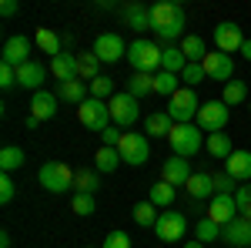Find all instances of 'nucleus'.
<instances>
[{
    "label": "nucleus",
    "instance_id": "42",
    "mask_svg": "<svg viewBox=\"0 0 251 248\" xmlns=\"http://www.w3.org/2000/svg\"><path fill=\"white\" fill-rule=\"evenodd\" d=\"M71 211L74 215H94V194H74Z\"/></svg>",
    "mask_w": 251,
    "mask_h": 248
},
{
    "label": "nucleus",
    "instance_id": "30",
    "mask_svg": "<svg viewBox=\"0 0 251 248\" xmlns=\"http://www.w3.org/2000/svg\"><path fill=\"white\" fill-rule=\"evenodd\" d=\"M74 188H77V194H94L100 188L97 168H80V171H74Z\"/></svg>",
    "mask_w": 251,
    "mask_h": 248
},
{
    "label": "nucleus",
    "instance_id": "28",
    "mask_svg": "<svg viewBox=\"0 0 251 248\" xmlns=\"http://www.w3.org/2000/svg\"><path fill=\"white\" fill-rule=\"evenodd\" d=\"M117 165H121V151L117 148H97V154H94V168L100 174H111V171H117Z\"/></svg>",
    "mask_w": 251,
    "mask_h": 248
},
{
    "label": "nucleus",
    "instance_id": "25",
    "mask_svg": "<svg viewBox=\"0 0 251 248\" xmlns=\"http://www.w3.org/2000/svg\"><path fill=\"white\" fill-rule=\"evenodd\" d=\"M181 54L188 57V64H201L208 57V47H204V40L198 34H188V37H181Z\"/></svg>",
    "mask_w": 251,
    "mask_h": 248
},
{
    "label": "nucleus",
    "instance_id": "33",
    "mask_svg": "<svg viewBox=\"0 0 251 248\" xmlns=\"http://www.w3.org/2000/svg\"><path fill=\"white\" fill-rule=\"evenodd\" d=\"M188 67V57L181 54V47H164V54H161V71H168V74H181Z\"/></svg>",
    "mask_w": 251,
    "mask_h": 248
},
{
    "label": "nucleus",
    "instance_id": "8",
    "mask_svg": "<svg viewBox=\"0 0 251 248\" xmlns=\"http://www.w3.org/2000/svg\"><path fill=\"white\" fill-rule=\"evenodd\" d=\"M107 108H111V121H114L117 128H131L137 117H141V104H137V97H131L127 91H117V94L107 101Z\"/></svg>",
    "mask_w": 251,
    "mask_h": 248
},
{
    "label": "nucleus",
    "instance_id": "29",
    "mask_svg": "<svg viewBox=\"0 0 251 248\" xmlns=\"http://www.w3.org/2000/svg\"><path fill=\"white\" fill-rule=\"evenodd\" d=\"M208 154L211 158H218V161H228L234 154V148H231V138L221 131V134H208Z\"/></svg>",
    "mask_w": 251,
    "mask_h": 248
},
{
    "label": "nucleus",
    "instance_id": "27",
    "mask_svg": "<svg viewBox=\"0 0 251 248\" xmlns=\"http://www.w3.org/2000/svg\"><path fill=\"white\" fill-rule=\"evenodd\" d=\"M127 94L131 97H141L144 94H154V74H141V71H134V74L127 77Z\"/></svg>",
    "mask_w": 251,
    "mask_h": 248
},
{
    "label": "nucleus",
    "instance_id": "22",
    "mask_svg": "<svg viewBox=\"0 0 251 248\" xmlns=\"http://www.w3.org/2000/svg\"><path fill=\"white\" fill-rule=\"evenodd\" d=\"M124 20L131 30H151V7L144 3H127L124 7Z\"/></svg>",
    "mask_w": 251,
    "mask_h": 248
},
{
    "label": "nucleus",
    "instance_id": "6",
    "mask_svg": "<svg viewBox=\"0 0 251 248\" xmlns=\"http://www.w3.org/2000/svg\"><path fill=\"white\" fill-rule=\"evenodd\" d=\"M228 117H231V111H228L225 101H204L201 111H198V117H194V124H198L201 131H208V134H221L228 128Z\"/></svg>",
    "mask_w": 251,
    "mask_h": 248
},
{
    "label": "nucleus",
    "instance_id": "31",
    "mask_svg": "<svg viewBox=\"0 0 251 248\" xmlns=\"http://www.w3.org/2000/svg\"><path fill=\"white\" fill-rule=\"evenodd\" d=\"M174 194H177V188H174V185L157 181L154 188H151V194H148V201H151L154 208H171V205H174Z\"/></svg>",
    "mask_w": 251,
    "mask_h": 248
},
{
    "label": "nucleus",
    "instance_id": "43",
    "mask_svg": "<svg viewBox=\"0 0 251 248\" xmlns=\"http://www.w3.org/2000/svg\"><path fill=\"white\" fill-rule=\"evenodd\" d=\"M204 77H208V74H204V67H201V64H188V67L181 71V81H184L188 87H194V84H201Z\"/></svg>",
    "mask_w": 251,
    "mask_h": 248
},
{
    "label": "nucleus",
    "instance_id": "32",
    "mask_svg": "<svg viewBox=\"0 0 251 248\" xmlns=\"http://www.w3.org/2000/svg\"><path fill=\"white\" fill-rule=\"evenodd\" d=\"M24 161H27V154H24V148H17V144H7V148L0 151V168H3V174L24 168Z\"/></svg>",
    "mask_w": 251,
    "mask_h": 248
},
{
    "label": "nucleus",
    "instance_id": "19",
    "mask_svg": "<svg viewBox=\"0 0 251 248\" xmlns=\"http://www.w3.org/2000/svg\"><path fill=\"white\" fill-rule=\"evenodd\" d=\"M57 94H50V91H37L34 101H30V114L37 117V121H50V117L57 114Z\"/></svg>",
    "mask_w": 251,
    "mask_h": 248
},
{
    "label": "nucleus",
    "instance_id": "45",
    "mask_svg": "<svg viewBox=\"0 0 251 248\" xmlns=\"http://www.w3.org/2000/svg\"><path fill=\"white\" fill-rule=\"evenodd\" d=\"M14 194H17L14 178H10V174H3V178H0V201H3V205H10V201H14Z\"/></svg>",
    "mask_w": 251,
    "mask_h": 248
},
{
    "label": "nucleus",
    "instance_id": "46",
    "mask_svg": "<svg viewBox=\"0 0 251 248\" xmlns=\"http://www.w3.org/2000/svg\"><path fill=\"white\" fill-rule=\"evenodd\" d=\"M100 248H131V238H127L124 231H111V235L100 242Z\"/></svg>",
    "mask_w": 251,
    "mask_h": 248
},
{
    "label": "nucleus",
    "instance_id": "37",
    "mask_svg": "<svg viewBox=\"0 0 251 248\" xmlns=\"http://www.w3.org/2000/svg\"><path fill=\"white\" fill-rule=\"evenodd\" d=\"M194 235H198V242H201V245H204V242H218V238H221V225H214L211 218L204 215V218L194 225Z\"/></svg>",
    "mask_w": 251,
    "mask_h": 248
},
{
    "label": "nucleus",
    "instance_id": "36",
    "mask_svg": "<svg viewBox=\"0 0 251 248\" xmlns=\"http://www.w3.org/2000/svg\"><path fill=\"white\" fill-rule=\"evenodd\" d=\"M97 67H100V60H97L94 51H80L77 54V77H84V81H94L97 74Z\"/></svg>",
    "mask_w": 251,
    "mask_h": 248
},
{
    "label": "nucleus",
    "instance_id": "11",
    "mask_svg": "<svg viewBox=\"0 0 251 248\" xmlns=\"http://www.w3.org/2000/svg\"><path fill=\"white\" fill-rule=\"evenodd\" d=\"M184 231H188V218H184L181 211H171V208L164 211V215L157 218V225H154V235L161 242H181Z\"/></svg>",
    "mask_w": 251,
    "mask_h": 248
},
{
    "label": "nucleus",
    "instance_id": "3",
    "mask_svg": "<svg viewBox=\"0 0 251 248\" xmlns=\"http://www.w3.org/2000/svg\"><path fill=\"white\" fill-rule=\"evenodd\" d=\"M168 144H171V151L177 154V158H191V154L201 151V144H204V131H201L198 124H174Z\"/></svg>",
    "mask_w": 251,
    "mask_h": 248
},
{
    "label": "nucleus",
    "instance_id": "20",
    "mask_svg": "<svg viewBox=\"0 0 251 248\" xmlns=\"http://www.w3.org/2000/svg\"><path fill=\"white\" fill-rule=\"evenodd\" d=\"M225 174H231L234 181H251V151H234L225 161Z\"/></svg>",
    "mask_w": 251,
    "mask_h": 248
},
{
    "label": "nucleus",
    "instance_id": "48",
    "mask_svg": "<svg viewBox=\"0 0 251 248\" xmlns=\"http://www.w3.org/2000/svg\"><path fill=\"white\" fill-rule=\"evenodd\" d=\"M121 138H124V131H121L117 124H111L107 131L100 134V141H104V148H117V144H121Z\"/></svg>",
    "mask_w": 251,
    "mask_h": 248
},
{
    "label": "nucleus",
    "instance_id": "38",
    "mask_svg": "<svg viewBox=\"0 0 251 248\" xmlns=\"http://www.w3.org/2000/svg\"><path fill=\"white\" fill-rule=\"evenodd\" d=\"M157 218H161V215L154 211V205H151V201H141V205H134V221L141 225V228H154Z\"/></svg>",
    "mask_w": 251,
    "mask_h": 248
},
{
    "label": "nucleus",
    "instance_id": "41",
    "mask_svg": "<svg viewBox=\"0 0 251 248\" xmlns=\"http://www.w3.org/2000/svg\"><path fill=\"white\" fill-rule=\"evenodd\" d=\"M234 205H238V215L251 221V185H245V188L234 191Z\"/></svg>",
    "mask_w": 251,
    "mask_h": 248
},
{
    "label": "nucleus",
    "instance_id": "21",
    "mask_svg": "<svg viewBox=\"0 0 251 248\" xmlns=\"http://www.w3.org/2000/svg\"><path fill=\"white\" fill-rule=\"evenodd\" d=\"M50 74L57 77V84H64V81H74L77 77V54H57V57L50 60Z\"/></svg>",
    "mask_w": 251,
    "mask_h": 248
},
{
    "label": "nucleus",
    "instance_id": "44",
    "mask_svg": "<svg viewBox=\"0 0 251 248\" xmlns=\"http://www.w3.org/2000/svg\"><path fill=\"white\" fill-rule=\"evenodd\" d=\"M234 191H238V188H234L231 174H225V171L214 174V194H234Z\"/></svg>",
    "mask_w": 251,
    "mask_h": 248
},
{
    "label": "nucleus",
    "instance_id": "40",
    "mask_svg": "<svg viewBox=\"0 0 251 248\" xmlns=\"http://www.w3.org/2000/svg\"><path fill=\"white\" fill-rule=\"evenodd\" d=\"M248 97V87H245V81H228L225 84V94H221V101L231 108V104H241Z\"/></svg>",
    "mask_w": 251,
    "mask_h": 248
},
{
    "label": "nucleus",
    "instance_id": "39",
    "mask_svg": "<svg viewBox=\"0 0 251 248\" xmlns=\"http://www.w3.org/2000/svg\"><path fill=\"white\" fill-rule=\"evenodd\" d=\"M117 91H114V81H111V77H94V81H91V97H97V101H111V97H114Z\"/></svg>",
    "mask_w": 251,
    "mask_h": 248
},
{
    "label": "nucleus",
    "instance_id": "15",
    "mask_svg": "<svg viewBox=\"0 0 251 248\" xmlns=\"http://www.w3.org/2000/svg\"><path fill=\"white\" fill-rule=\"evenodd\" d=\"M208 218H211L214 225H231L234 218H238V205H234V194H214L211 205H208Z\"/></svg>",
    "mask_w": 251,
    "mask_h": 248
},
{
    "label": "nucleus",
    "instance_id": "47",
    "mask_svg": "<svg viewBox=\"0 0 251 248\" xmlns=\"http://www.w3.org/2000/svg\"><path fill=\"white\" fill-rule=\"evenodd\" d=\"M17 84V67H10V64H0V87L7 91V87H14Z\"/></svg>",
    "mask_w": 251,
    "mask_h": 248
},
{
    "label": "nucleus",
    "instance_id": "16",
    "mask_svg": "<svg viewBox=\"0 0 251 248\" xmlns=\"http://www.w3.org/2000/svg\"><path fill=\"white\" fill-rule=\"evenodd\" d=\"M221 242H225V245H231V248H251V221L238 215L231 225H225V228H221Z\"/></svg>",
    "mask_w": 251,
    "mask_h": 248
},
{
    "label": "nucleus",
    "instance_id": "23",
    "mask_svg": "<svg viewBox=\"0 0 251 248\" xmlns=\"http://www.w3.org/2000/svg\"><path fill=\"white\" fill-rule=\"evenodd\" d=\"M184 188H188V194H191L194 201H201V198H208V194L214 198V174L198 171V174H191V181H188Z\"/></svg>",
    "mask_w": 251,
    "mask_h": 248
},
{
    "label": "nucleus",
    "instance_id": "53",
    "mask_svg": "<svg viewBox=\"0 0 251 248\" xmlns=\"http://www.w3.org/2000/svg\"><path fill=\"white\" fill-rule=\"evenodd\" d=\"M248 111H251V101H248Z\"/></svg>",
    "mask_w": 251,
    "mask_h": 248
},
{
    "label": "nucleus",
    "instance_id": "26",
    "mask_svg": "<svg viewBox=\"0 0 251 248\" xmlns=\"http://www.w3.org/2000/svg\"><path fill=\"white\" fill-rule=\"evenodd\" d=\"M87 91H91V87H84V81H77V77H74V81H64V84H57V97L71 101V104H77V108L87 101Z\"/></svg>",
    "mask_w": 251,
    "mask_h": 248
},
{
    "label": "nucleus",
    "instance_id": "50",
    "mask_svg": "<svg viewBox=\"0 0 251 248\" xmlns=\"http://www.w3.org/2000/svg\"><path fill=\"white\" fill-rule=\"evenodd\" d=\"M241 54H245V60H251V37L245 40V47H241Z\"/></svg>",
    "mask_w": 251,
    "mask_h": 248
},
{
    "label": "nucleus",
    "instance_id": "34",
    "mask_svg": "<svg viewBox=\"0 0 251 248\" xmlns=\"http://www.w3.org/2000/svg\"><path fill=\"white\" fill-rule=\"evenodd\" d=\"M34 40H37V47L44 51V54H50V60L57 57V54H64V51H60V47H64L60 37L54 34V30H47V27H40L37 34H34Z\"/></svg>",
    "mask_w": 251,
    "mask_h": 248
},
{
    "label": "nucleus",
    "instance_id": "12",
    "mask_svg": "<svg viewBox=\"0 0 251 248\" xmlns=\"http://www.w3.org/2000/svg\"><path fill=\"white\" fill-rule=\"evenodd\" d=\"M94 54H97L100 64H117V60L127 54V44H124L121 34H100L94 40Z\"/></svg>",
    "mask_w": 251,
    "mask_h": 248
},
{
    "label": "nucleus",
    "instance_id": "51",
    "mask_svg": "<svg viewBox=\"0 0 251 248\" xmlns=\"http://www.w3.org/2000/svg\"><path fill=\"white\" fill-rule=\"evenodd\" d=\"M0 248H10V235H7V231L0 235Z\"/></svg>",
    "mask_w": 251,
    "mask_h": 248
},
{
    "label": "nucleus",
    "instance_id": "14",
    "mask_svg": "<svg viewBox=\"0 0 251 248\" xmlns=\"http://www.w3.org/2000/svg\"><path fill=\"white\" fill-rule=\"evenodd\" d=\"M191 161L188 158H168L164 165H161V181H168V185H174V188H184L188 181H191Z\"/></svg>",
    "mask_w": 251,
    "mask_h": 248
},
{
    "label": "nucleus",
    "instance_id": "1",
    "mask_svg": "<svg viewBox=\"0 0 251 248\" xmlns=\"http://www.w3.org/2000/svg\"><path fill=\"white\" fill-rule=\"evenodd\" d=\"M151 30H154V37H161V40L181 37V30H184V7L174 3V0L154 3V7H151Z\"/></svg>",
    "mask_w": 251,
    "mask_h": 248
},
{
    "label": "nucleus",
    "instance_id": "52",
    "mask_svg": "<svg viewBox=\"0 0 251 248\" xmlns=\"http://www.w3.org/2000/svg\"><path fill=\"white\" fill-rule=\"evenodd\" d=\"M184 248H204V245H201V242H188Z\"/></svg>",
    "mask_w": 251,
    "mask_h": 248
},
{
    "label": "nucleus",
    "instance_id": "10",
    "mask_svg": "<svg viewBox=\"0 0 251 248\" xmlns=\"http://www.w3.org/2000/svg\"><path fill=\"white\" fill-rule=\"evenodd\" d=\"M245 34H241V27L231 24V20H221L218 27H214V47L221 51V54H241V47H245Z\"/></svg>",
    "mask_w": 251,
    "mask_h": 248
},
{
    "label": "nucleus",
    "instance_id": "2",
    "mask_svg": "<svg viewBox=\"0 0 251 248\" xmlns=\"http://www.w3.org/2000/svg\"><path fill=\"white\" fill-rule=\"evenodd\" d=\"M161 54L164 51L157 47L154 40H134V44H127V60L141 74H157L161 71Z\"/></svg>",
    "mask_w": 251,
    "mask_h": 248
},
{
    "label": "nucleus",
    "instance_id": "18",
    "mask_svg": "<svg viewBox=\"0 0 251 248\" xmlns=\"http://www.w3.org/2000/svg\"><path fill=\"white\" fill-rule=\"evenodd\" d=\"M44 81H47V67H44L40 60H27L24 67H17V84H20V87H27V91L37 94Z\"/></svg>",
    "mask_w": 251,
    "mask_h": 248
},
{
    "label": "nucleus",
    "instance_id": "4",
    "mask_svg": "<svg viewBox=\"0 0 251 248\" xmlns=\"http://www.w3.org/2000/svg\"><path fill=\"white\" fill-rule=\"evenodd\" d=\"M77 121L87 128V131H97V134H104L111 124H114V121H111L107 101H97V97H87V101L77 108Z\"/></svg>",
    "mask_w": 251,
    "mask_h": 248
},
{
    "label": "nucleus",
    "instance_id": "5",
    "mask_svg": "<svg viewBox=\"0 0 251 248\" xmlns=\"http://www.w3.org/2000/svg\"><path fill=\"white\" fill-rule=\"evenodd\" d=\"M37 181H40V188H47L50 194H60V191L74 188V171L64 161H47L37 171Z\"/></svg>",
    "mask_w": 251,
    "mask_h": 248
},
{
    "label": "nucleus",
    "instance_id": "7",
    "mask_svg": "<svg viewBox=\"0 0 251 248\" xmlns=\"http://www.w3.org/2000/svg\"><path fill=\"white\" fill-rule=\"evenodd\" d=\"M198 111H201V101L194 94V87H181L171 97V104H168V114H171L174 124H194Z\"/></svg>",
    "mask_w": 251,
    "mask_h": 248
},
{
    "label": "nucleus",
    "instance_id": "24",
    "mask_svg": "<svg viewBox=\"0 0 251 248\" xmlns=\"http://www.w3.org/2000/svg\"><path fill=\"white\" fill-rule=\"evenodd\" d=\"M144 128H148V134H154V138H171L174 121H171V114H168V111H154V114H148Z\"/></svg>",
    "mask_w": 251,
    "mask_h": 248
},
{
    "label": "nucleus",
    "instance_id": "9",
    "mask_svg": "<svg viewBox=\"0 0 251 248\" xmlns=\"http://www.w3.org/2000/svg\"><path fill=\"white\" fill-rule=\"evenodd\" d=\"M117 151H121V161H127V165H144L148 158H151V141L144 138V134H131L124 131L121 138V144H117Z\"/></svg>",
    "mask_w": 251,
    "mask_h": 248
},
{
    "label": "nucleus",
    "instance_id": "13",
    "mask_svg": "<svg viewBox=\"0 0 251 248\" xmlns=\"http://www.w3.org/2000/svg\"><path fill=\"white\" fill-rule=\"evenodd\" d=\"M201 67H204V74H208V81H231L234 77V60L231 54H221V51H208V57L201 60Z\"/></svg>",
    "mask_w": 251,
    "mask_h": 248
},
{
    "label": "nucleus",
    "instance_id": "49",
    "mask_svg": "<svg viewBox=\"0 0 251 248\" xmlns=\"http://www.w3.org/2000/svg\"><path fill=\"white\" fill-rule=\"evenodd\" d=\"M0 14H3V17H14V14H17V0H3V3H0Z\"/></svg>",
    "mask_w": 251,
    "mask_h": 248
},
{
    "label": "nucleus",
    "instance_id": "35",
    "mask_svg": "<svg viewBox=\"0 0 251 248\" xmlns=\"http://www.w3.org/2000/svg\"><path fill=\"white\" fill-rule=\"evenodd\" d=\"M177 81H181V74H168V71H157L154 74V94H164L168 101H171L181 87H177Z\"/></svg>",
    "mask_w": 251,
    "mask_h": 248
},
{
    "label": "nucleus",
    "instance_id": "17",
    "mask_svg": "<svg viewBox=\"0 0 251 248\" xmlns=\"http://www.w3.org/2000/svg\"><path fill=\"white\" fill-rule=\"evenodd\" d=\"M27 60H30V40L24 37V34L7 37V44H3V64H10V67H24Z\"/></svg>",
    "mask_w": 251,
    "mask_h": 248
}]
</instances>
